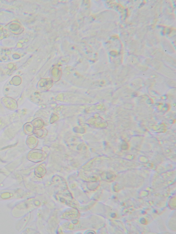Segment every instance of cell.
I'll list each match as a JSON object with an SVG mask.
<instances>
[{"label": "cell", "instance_id": "2", "mask_svg": "<svg viewBox=\"0 0 176 234\" xmlns=\"http://www.w3.org/2000/svg\"><path fill=\"white\" fill-rule=\"evenodd\" d=\"M23 131L24 133L27 135H30L33 133L32 129L30 125L28 123H27L24 125Z\"/></svg>", "mask_w": 176, "mask_h": 234}, {"label": "cell", "instance_id": "3", "mask_svg": "<svg viewBox=\"0 0 176 234\" xmlns=\"http://www.w3.org/2000/svg\"><path fill=\"white\" fill-rule=\"evenodd\" d=\"M7 35V32L3 29L2 25L0 24V41L2 40Z\"/></svg>", "mask_w": 176, "mask_h": 234}, {"label": "cell", "instance_id": "1", "mask_svg": "<svg viewBox=\"0 0 176 234\" xmlns=\"http://www.w3.org/2000/svg\"><path fill=\"white\" fill-rule=\"evenodd\" d=\"M35 140L33 136H29L26 140V144L30 149H33L35 147Z\"/></svg>", "mask_w": 176, "mask_h": 234}]
</instances>
